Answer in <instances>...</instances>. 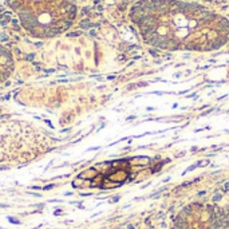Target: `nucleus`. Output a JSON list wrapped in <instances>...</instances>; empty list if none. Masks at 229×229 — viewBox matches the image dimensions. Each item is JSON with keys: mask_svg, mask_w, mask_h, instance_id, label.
I'll return each instance as SVG.
<instances>
[{"mask_svg": "<svg viewBox=\"0 0 229 229\" xmlns=\"http://www.w3.org/2000/svg\"><path fill=\"white\" fill-rule=\"evenodd\" d=\"M131 19L143 40L164 50L220 48L229 39V20L194 3L175 0H142L131 8Z\"/></svg>", "mask_w": 229, "mask_h": 229, "instance_id": "f257e3e1", "label": "nucleus"}]
</instances>
